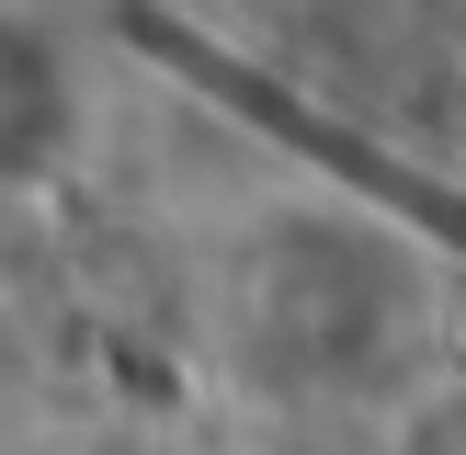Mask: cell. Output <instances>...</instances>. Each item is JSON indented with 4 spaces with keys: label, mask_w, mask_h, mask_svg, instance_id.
I'll list each match as a JSON object with an SVG mask.
<instances>
[{
    "label": "cell",
    "mask_w": 466,
    "mask_h": 455,
    "mask_svg": "<svg viewBox=\"0 0 466 455\" xmlns=\"http://www.w3.org/2000/svg\"><path fill=\"white\" fill-rule=\"evenodd\" d=\"M57 136H68V80H57V57L35 46V23H0V182L46 171Z\"/></svg>",
    "instance_id": "1"
}]
</instances>
